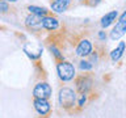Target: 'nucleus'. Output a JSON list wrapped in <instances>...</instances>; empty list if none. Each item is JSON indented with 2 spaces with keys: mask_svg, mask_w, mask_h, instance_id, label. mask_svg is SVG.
<instances>
[{
  "mask_svg": "<svg viewBox=\"0 0 126 118\" xmlns=\"http://www.w3.org/2000/svg\"><path fill=\"white\" fill-rule=\"evenodd\" d=\"M76 100H78V96H76V92L72 89V88H68V87H62L59 89V94H58V101H59V105H61L62 109L64 110H72L76 105Z\"/></svg>",
  "mask_w": 126,
  "mask_h": 118,
  "instance_id": "obj_1",
  "label": "nucleus"
},
{
  "mask_svg": "<svg viewBox=\"0 0 126 118\" xmlns=\"http://www.w3.org/2000/svg\"><path fill=\"white\" fill-rule=\"evenodd\" d=\"M57 72H58V76L62 81H71L76 76L74 64L71 62H67V60H59L57 63Z\"/></svg>",
  "mask_w": 126,
  "mask_h": 118,
  "instance_id": "obj_2",
  "label": "nucleus"
},
{
  "mask_svg": "<svg viewBox=\"0 0 126 118\" xmlns=\"http://www.w3.org/2000/svg\"><path fill=\"white\" fill-rule=\"evenodd\" d=\"M75 85H76V90L80 94H88L92 90L93 87V79L89 75H80L75 79Z\"/></svg>",
  "mask_w": 126,
  "mask_h": 118,
  "instance_id": "obj_3",
  "label": "nucleus"
},
{
  "mask_svg": "<svg viewBox=\"0 0 126 118\" xmlns=\"http://www.w3.org/2000/svg\"><path fill=\"white\" fill-rule=\"evenodd\" d=\"M51 93H53V89H51V87L47 81L37 83L34 89H33V97L34 98H46V100H49Z\"/></svg>",
  "mask_w": 126,
  "mask_h": 118,
  "instance_id": "obj_4",
  "label": "nucleus"
},
{
  "mask_svg": "<svg viewBox=\"0 0 126 118\" xmlns=\"http://www.w3.org/2000/svg\"><path fill=\"white\" fill-rule=\"evenodd\" d=\"M125 31H126V12H124L120 18L117 20L116 22V26L113 28V30L110 31V39H120L121 37H124L125 35Z\"/></svg>",
  "mask_w": 126,
  "mask_h": 118,
  "instance_id": "obj_5",
  "label": "nucleus"
},
{
  "mask_svg": "<svg viewBox=\"0 0 126 118\" xmlns=\"http://www.w3.org/2000/svg\"><path fill=\"white\" fill-rule=\"evenodd\" d=\"M33 106H34V110L41 117L49 116L50 112H51V105H50V102L47 101L46 98H34Z\"/></svg>",
  "mask_w": 126,
  "mask_h": 118,
  "instance_id": "obj_6",
  "label": "nucleus"
},
{
  "mask_svg": "<svg viewBox=\"0 0 126 118\" xmlns=\"http://www.w3.org/2000/svg\"><path fill=\"white\" fill-rule=\"evenodd\" d=\"M92 50H93V46H92V42L89 41V39H81L80 42L78 43V46H76V55L78 57H81V58H85V57H88V55L92 53Z\"/></svg>",
  "mask_w": 126,
  "mask_h": 118,
  "instance_id": "obj_7",
  "label": "nucleus"
},
{
  "mask_svg": "<svg viewBox=\"0 0 126 118\" xmlns=\"http://www.w3.org/2000/svg\"><path fill=\"white\" fill-rule=\"evenodd\" d=\"M25 25H26L28 29H30V30H34V31L41 30L42 29V17L30 13L25 18Z\"/></svg>",
  "mask_w": 126,
  "mask_h": 118,
  "instance_id": "obj_8",
  "label": "nucleus"
},
{
  "mask_svg": "<svg viewBox=\"0 0 126 118\" xmlns=\"http://www.w3.org/2000/svg\"><path fill=\"white\" fill-rule=\"evenodd\" d=\"M59 28V20L54 16H43L42 17V29H46V30H57Z\"/></svg>",
  "mask_w": 126,
  "mask_h": 118,
  "instance_id": "obj_9",
  "label": "nucleus"
},
{
  "mask_svg": "<svg viewBox=\"0 0 126 118\" xmlns=\"http://www.w3.org/2000/svg\"><path fill=\"white\" fill-rule=\"evenodd\" d=\"M70 5H71V0H53L50 8L55 13H63L68 9Z\"/></svg>",
  "mask_w": 126,
  "mask_h": 118,
  "instance_id": "obj_10",
  "label": "nucleus"
},
{
  "mask_svg": "<svg viewBox=\"0 0 126 118\" xmlns=\"http://www.w3.org/2000/svg\"><path fill=\"white\" fill-rule=\"evenodd\" d=\"M117 18H118V12H117V11L108 12L105 16H102V18H101V21H100V25H101V28L106 29V28L112 25V24L116 21Z\"/></svg>",
  "mask_w": 126,
  "mask_h": 118,
  "instance_id": "obj_11",
  "label": "nucleus"
},
{
  "mask_svg": "<svg viewBox=\"0 0 126 118\" xmlns=\"http://www.w3.org/2000/svg\"><path fill=\"white\" fill-rule=\"evenodd\" d=\"M124 53H125V42L121 41L116 49H113L112 51H110V59H112L113 62H118L122 58Z\"/></svg>",
  "mask_w": 126,
  "mask_h": 118,
  "instance_id": "obj_12",
  "label": "nucleus"
},
{
  "mask_svg": "<svg viewBox=\"0 0 126 118\" xmlns=\"http://www.w3.org/2000/svg\"><path fill=\"white\" fill-rule=\"evenodd\" d=\"M28 11H29L32 15L39 16V17H43V16H47V15H49V11H47L46 8L37 7V5H29V7H28Z\"/></svg>",
  "mask_w": 126,
  "mask_h": 118,
  "instance_id": "obj_13",
  "label": "nucleus"
},
{
  "mask_svg": "<svg viewBox=\"0 0 126 118\" xmlns=\"http://www.w3.org/2000/svg\"><path fill=\"white\" fill-rule=\"evenodd\" d=\"M49 49H50L51 54L54 55L55 59H57L58 62H59V60H64V58H63V54L61 53V50H59L55 45H50V46H49Z\"/></svg>",
  "mask_w": 126,
  "mask_h": 118,
  "instance_id": "obj_14",
  "label": "nucleus"
},
{
  "mask_svg": "<svg viewBox=\"0 0 126 118\" xmlns=\"http://www.w3.org/2000/svg\"><path fill=\"white\" fill-rule=\"evenodd\" d=\"M92 67H93V64L89 60L81 59V60L79 62V68H80L81 71H91V70H92Z\"/></svg>",
  "mask_w": 126,
  "mask_h": 118,
  "instance_id": "obj_15",
  "label": "nucleus"
},
{
  "mask_svg": "<svg viewBox=\"0 0 126 118\" xmlns=\"http://www.w3.org/2000/svg\"><path fill=\"white\" fill-rule=\"evenodd\" d=\"M9 11H11L9 4H8L5 0H0V13L4 15V13H8Z\"/></svg>",
  "mask_w": 126,
  "mask_h": 118,
  "instance_id": "obj_16",
  "label": "nucleus"
},
{
  "mask_svg": "<svg viewBox=\"0 0 126 118\" xmlns=\"http://www.w3.org/2000/svg\"><path fill=\"white\" fill-rule=\"evenodd\" d=\"M87 96H88V94H80V96H79V100H76L79 108H83V106L87 104Z\"/></svg>",
  "mask_w": 126,
  "mask_h": 118,
  "instance_id": "obj_17",
  "label": "nucleus"
},
{
  "mask_svg": "<svg viewBox=\"0 0 126 118\" xmlns=\"http://www.w3.org/2000/svg\"><path fill=\"white\" fill-rule=\"evenodd\" d=\"M101 0H84V3L87 4V5H89V7H94V5H97L98 3H100Z\"/></svg>",
  "mask_w": 126,
  "mask_h": 118,
  "instance_id": "obj_18",
  "label": "nucleus"
},
{
  "mask_svg": "<svg viewBox=\"0 0 126 118\" xmlns=\"http://www.w3.org/2000/svg\"><path fill=\"white\" fill-rule=\"evenodd\" d=\"M98 39H100V41H105V39H106V33L104 30L98 31Z\"/></svg>",
  "mask_w": 126,
  "mask_h": 118,
  "instance_id": "obj_19",
  "label": "nucleus"
},
{
  "mask_svg": "<svg viewBox=\"0 0 126 118\" xmlns=\"http://www.w3.org/2000/svg\"><path fill=\"white\" fill-rule=\"evenodd\" d=\"M7 3H16V1H18V0H5Z\"/></svg>",
  "mask_w": 126,
  "mask_h": 118,
  "instance_id": "obj_20",
  "label": "nucleus"
}]
</instances>
